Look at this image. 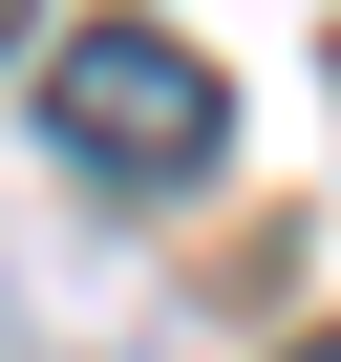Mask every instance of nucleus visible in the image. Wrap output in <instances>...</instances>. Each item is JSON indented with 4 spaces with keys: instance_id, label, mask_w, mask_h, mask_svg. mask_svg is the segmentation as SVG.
<instances>
[{
    "instance_id": "obj_3",
    "label": "nucleus",
    "mask_w": 341,
    "mask_h": 362,
    "mask_svg": "<svg viewBox=\"0 0 341 362\" xmlns=\"http://www.w3.org/2000/svg\"><path fill=\"white\" fill-rule=\"evenodd\" d=\"M299 362H341V341H299Z\"/></svg>"
},
{
    "instance_id": "obj_1",
    "label": "nucleus",
    "mask_w": 341,
    "mask_h": 362,
    "mask_svg": "<svg viewBox=\"0 0 341 362\" xmlns=\"http://www.w3.org/2000/svg\"><path fill=\"white\" fill-rule=\"evenodd\" d=\"M214 128H235V107H214V64L170 43V22H86V43L43 64V149L107 170V192H192Z\"/></svg>"
},
{
    "instance_id": "obj_2",
    "label": "nucleus",
    "mask_w": 341,
    "mask_h": 362,
    "mask_svg": "<svg viewBox=\"0 0 341 362\" xmlns=\"http://www.w3.org/2000/svg\"><path fill=\"white\" fill-rule=\"evenodd\" d=\"M0 43H22V0H0Z\"/></svg>"
}]
</instances>
